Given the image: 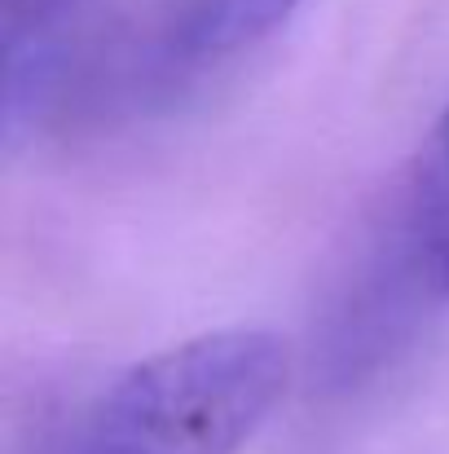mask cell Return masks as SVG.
Returning a JSON list of instances; mask_svg holds the SVG:
<instances>
[{"label":"cell","instance_id":"6da1fadb","mask_svg":"<svg viewBox=\"0 0 449 454\" xmlns=\"http://www.w3.org/2000/svg\"><path fill=\"white\" fill-rule=\"evenodd\" d=\"M287 344L234 326L137 362L66 454H238L287 388Z\"/></svg>","mask_w":449,"mask_h":454},{"label":"cell","instance_id":"7a4b0ae2","mask_svg":"<svg viewBox=\"0 0 449 454\" xmlns=\"http://www.w3.org/2000/svg\"><path fill=\"white\" fill-rule=\"evenodd\" d=\"M406 247L419 283L449 301V106L428 133L406 203Z\"/></svg>","mask_w":449,"mask_h":454},{"label":"cell","instance_id":"3957f363","mask_svg":"<svg viewBox=\"0 0 449 454\" xmlns=\"http://www.w3.org/2000/svg\"><path fill=\"white\" fill-rule=\"evenodd\" d=\"M299 0H185L172 22V49L190 62L229 58L265 40Z\"/></svg>","mask_w":449,"mask_h":454},{"label":"cell","instance_id":"277c9868","mask_svg":"<svg viewBox=\"0 0 449 454\" xmlns=\"http://www.w3.org/2000/svg\"><path fill=\"white\" fill-rule=\"evenodd\" d=\"M75 0H0V35L9 62H18Z\"/></svg>","mask_w":449,"mask_h":454}]
</instances>
